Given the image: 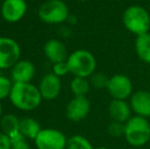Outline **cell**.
Masks as SVG:
<instances>
[{
	"mask_svg": "<svg viewBox=\"0 0 150 149\" xmlns=\"http://www.w3.org/2000/svg\"><path fill=\"white\" fill-rule=\"evenodd\" d=\"M8 98L14 107L24 112L36 109L43 99L39 88L32 83H13Z\"/></svg>",
	"mask_w": 150,
	"mask_h": 149,
	"instance_id": "6da1fadb",
	"label": "cell"
},
{
	"mask_svg": "<svg viewBox=\"0 0 150 149\" xmlns=\"http://www.w3.org/2000/svg\"><path fill=\"white\" fill-rule=\"evenodd\" d=\"M122 24L125 28L136 36L149 33L150 12L141 5H131L122 13Z\"/></svg>",
	"mask_w": 150,
	"mask_h": 149,
	"instance_id": "7a4b0ae2",
	"label": "cell"
},
{
	"mask_svg": "<svg viewBox=\"0 0 150 149\" xmlns=\"http://www.w3.org/2000/svg\"><path fill=\"white\" fill-rule=\"evenodd\" d=\"M125 139L133 147H141L150 141V123L145 117L133 115L125 124Z\"/></svg>",
	"mask_w": 150,
	"mask_h": 149,
	"instance_id": "3957f363",
	"label": "cell"
},
{
	"mask_svg": "<svg viewBox=\"0 0 150 149\" xmlns=\"http://www.w3.org/2000/svg\"><path fill=\"white\" fill-rule=\"evenodd\" d=\"M69 73L74 77L90 78L96 70V59L90 51L78 49L71 52L67 59Z\"/></svg>",
	"mask_w": 150,
	"mask_h": 149,
	"instance_id": "277c9868",
	"label": "cell"
},
{
	"mask_svg": "<svg viewBox=\"0 0 150 149\" xmlns=\"http://www.w3.org/2000/svg\"><path fill=\"white\" fill-rule=\"evenodd\" d=\"M38 16L42 22L55 25L67 22L71 14L69 7L62 0H47L39 7Z\"/></svg>",
	"mask_w": 150,
	"mask_h": 149,
	"instance_id": "5b68a950",
	"label": "cell"
},
{
	"mask_svg": "<svg viewBox=\"0 0 150 149\" xmlns=\"http://www.w3.org/2000/svg\"><path fill=\"white\" fill-rule=\"evenodd\" d=\"M34 143L37 149H65L67 139L65 135L57 129H41Z\"/></svg>",
	"mask_w": 150,
	"mask_h": 149,
	"instance_id": "8992f818",
	"label": "cell"
},
{
	"mask_svg": "<svg viewBox=\"0 0 150 149\" xmlns=\"http://www.w3.org/2000/svg\"><path fill=\"white\" fill-rule=\"evenodd\" d=\"M21 47L9 37H0V70L11 68L20 60Z\"/></svg>",
	"mask_w": 150,
	"mask_h": 149,
	"instance_id": "52a82bcc",
	"label": "cell"
},
{
	"mask_svg": "<svg viewBox=\"0 0 150 149\" xmlns=\"http://www.w3.org/2000/svg\"><path fill=\"white\" fill-rule=\"evenodd\" d=\"M106 90L112 99L126 100L133 94V83L128 76L117 74L109 78Z\"/></svg>",
	"mask_w": 150,
	"mask_h": 149,
	"instance_id": "ba28073f",
	"label": "cell"
},
{
	"mask_svg": "<svg viewBox=\"0 0 150 149\" xmlns=\"http://www.w3.org/2000/svg\"><path fill=\"white\" fill-rule=\"evenodd\" d=\"M90 109L91 103L86 96H75L67 103L65 115L69 121L78 123L88 117Z\"/></svg>",
	"mask_w": 150,
	"mask_h": 149,
	"instance_id": "9c48e42d",
	"label": "cell"
},
{
	"mask_svg": "<svg viewBox=\"0 0 150 149\" xmlns=\"http://www.w3.org/2000/svg\"><path fill=\"white\" fill-rule=\"evenodd\" d=\"M0 12L3 20L7 23H16L26 14L27 3L25 0H4Z\"/></svg>",
	"mask_w": 150,
	"mask_h": 149,
	"instance_id": "30bf717a",
	"label": "cell"
},
{
	"mask_svg": "<svg viewBox=\"0 0 150 149\" xmlns=\"http://www.w3.org/2000/svg\"><path fill=\"white\" fill-rule=\"evenodd\" d=\"M39 91L41 96L45 100H54L58 97L61 90L60 78L53 73L46 74L41 79L39 85Z\"/></svg>",
	"mask_w": 150,
	"mask_h": 149,
	"instance_id": "8fae6325",
	"label": "cell"
},
{
	"mask_svg": "<svg viewBox=\"0 0 150 149\" xmlns=\"http://www.w3.org/2000/svg\"><path fill=\"white\" fill-rule=\"evenodd\" d=\"M130 105L136 115L148 119L150 117V92L146 90L134 92L131 96Z\"/></svg>",
	"mask_w": 150,
	"mask_h": 149,
	"instance_id": "7c38bea8",
	"label": "cell"
},
{
	"mask_svg": "<svg viewBox=\"0 0 150 149\" xmlns=\"http://www.w3.org/2000/svg\"><path fill=\"white\" fill-rule=\"evenodd\" d=\"M36 74V68L30 60H18L11 68V80L13 83H31Z\"/></svg>",
	"mask_w": 150,
	"mask_h": 149,
	"instance_id": "4fadbf2b",
	"label": "cell"
},
{
	"mask_svg": "<svg viewBox=\"0 0 150 149\" xmlns=\"http://www.w3.org/2000/svg\"><path fill=\"white\" fill-rule=\"evenodd\" d=\"M43 51L46 57L53 64L61 61H67L69 57L65 45L61 41L56 39L48 40L44 45Z\"/></svg>",
	"mask_w": 150,
	"mask_h": 149,
	"instance_id": "5bb4252c",
	"label": "cell"
},
{
	"mask_svg": "<svg viewBox=\"0 0 150 149\" xmlns=\"http://www.w3.org/2000/svg\"><path fill=\"white\" fill-rule=\"evenodd\" d=\"M132 108L126 100L112 99L108 105V113L115 121L126 124L132 117Z\"/></svg>",
	"mask_w": 150,
	"mask_h": 149,
	"instance_id": "9a60e30c",
	"label": "cell"
},
{
	"mask_svg": "<svg viewBox=\"0 0 150 149\" xmlns=\"http://www.w3.org/2000/svg\"><path fill=\"white\" fill-rule=\"evenodd\" d=\"M135 50L138 58L141 61L150 64V34L137 36L135 40Z\"/></svg>",
	"mask_w": 150,
	"mask_h": 149,
	"instance_id": "2e32d148",
	"label": "cell"
},
{
	"mask_svg": "<svg viewBox=\"0 0 150 149\" xmlns=\"http://www.w3.org/2000/svg\"><path fill=\"white\" fill-rule=\"evenodd\" d=\"M41 131L40 124L32 117H24L20 121V133L27 139L35 140Z\"/></svg>",
	"mask_w": 150,
	"mask_h": 149,
	"instance_id": "e0dca14e",
	"label": "cell"
},
{
	"mask_svg": "<svg viewBox=\"0 0 150 149\" xmlns=\"http://www.w3.org/2000/svg\"><path fill=\"white\" fill-rule=\"evenodd\" d=\"M20 121L21 119L12 113L3 114L0 119V127L2 130L1 132H3L9 137H12L16 134L20 133Z\"/></svg>",
	"mask_w": 150,
	"mask_h": 149,
	"instance_id": "ac0fdd59",
	"label": "cell"
},
{
	"mask_svg": "<svg viewBox=\"0 0 150 149\" xmlns=\"http://www.w3.org/2000/svg\"><path fill=\"white\" fill-rule=\"evenodd\" d=\"M90 87L88 78L74 77L71 82V90L75 96H86L89 93Z\"/></svg>",
	"mask_w": 150,
	"mask_h": 149,
	"instance_id": "d6986e66",
	"label": "cell"
},
{
	"mask_svg": "<svg viewBox=\"0 0 150 149\" xmlns=\"http://www.w3.org/2000/svg\"><path fill=\"white\" fill-rule=\"evenodd\" d=\"M65 149H95L92 143L82 135H74L67 139Z\"/></svg>",
	"mask_w": 150,
	"mask_h": 149,
	"instance_id": "ffe728a7",
	"label": "cell"
},
{
	"mask_svg": "<svg viewBox=\"0 0 150 149\" xmlns=\"http://www.w3.org/2000/svg\"><path fill=\"white\" fill-rule=\"evenodd\" d=\"M108 81H109V78L104 73H101V72H95L89 78L91 87H93L94 89L97 90L106 89L107 85H108Z\"/></svg>",
	"mask_w": 150,
	"mask_h": 149,
	"instance_id": "44dd1931",
	"label": "cell"
},
{
	"mask_svg": "<svg viewBox=\"0 0 150 149\" xmlns=\"http://www.w3.org/2000/svg\"><path fill=\"white\" fill-rule=\"evenodd\" d=\"M10 141H11V149H31L28 139L21 133L10 137Z\"/></svg>",
	"mask_w": 150,
	"mask_h": 149,
	"instance_id": "7402d4cb",
	"label": "cell"
},
{
	"mask_svg": "<svg viewBox=\"0 0 150 149\" xmlns=\"http://www.w3.org/2000/svg\"><path fill=\"white\" fill-rule=\"evenodd\" d=\"M107 132L113 138H120L125 135V124L112 121L107 127Z\"/></svg>",
	"mask_w": 150,
	"mask_h": 149,
	"instance_id": "603a6c76",
	"label": "cell"
},
{
	"mask_svg": "<svg viewBox=\"0 0 150 149\" xmlns=\"http://www.w3.org/2000/svg\"><path fill=\"white\" fill-rule=\"evenodd\" d=\"M12 85L13 83H11L8 78L0 76V101L5 99L6 97H9Z\"/></svg>",
	"mask_w": 150,
	"mask_h": 149,
	"instance_id": "cb8c5ba5",
	"label": "cell"
},
{
	"mask_svg": "<svg viewBox=\"0 0 150 149\" xmlns=\"http://www.w3.org/2000/svg\"><path fill=\"white\" fill-rule=\"evenodd\" d=\"M52 73L59 78L67 75L69 73V66H67V62L61 61V62H57V64H54L53 66H52Z\"/></svg>",
	"mask_w": 150,
	"mask_h": 149,
	"instance_id": "d4e9b609",
	"label": "cell"
},
{
	"mask_svg": "<svg viewBox=\"0 0 150 149\" xmlns=\"http://www.w3.org/2000/svg\"><path fill=\"white\" fill-rule=\"evenodd\" d=\"M0 149H11L10 137L3 132H0Z\"/></svg>",
	"mask_w": 150,
	"mask_h": 149,
	"instance_id": "484cf974",
	"label": "cell"
},
{
	"mask_svg": "<svg viewBox=\"0 0 150 149\" xmlns=\"http://www.w3.org/2000/svg\"><path fill=\"white\" fill-rule=\"evenodd\" d=\"M2 110H3V108H2L1 101H0V119H1V117H2Z\"/></svg>",
	"mask_w": 150,
	"mask_h": 149,
	"instance_id": "4316f807",
	"label": "cell"
},
{
	"mask_svg": "<svg viewBox=\"0 0 150 149\" xmlns=\"http://www.w3.org/2000/svg\"><path fill=\"white\" fill-rule=\"evenodd\" d=\"M95 149H108V148L104 147V146H100V147H97V148H95Z\"/></svg>",
	"mask_w": 150,
	"mask_h": 149,
	"instance_id": "83f0119b",
	"label": "cell"
},
{
	"mask_svg": "<svg viewBox=\"0 0 150 149\" xmlns=\"http://www.w3.org/2000/svg\"><path fill=\"white\" fill-rule=\"evenodd\" d=\"M80 1H88V0H80Z\"/></svg>",
	"mask_w": 150,
	"mask_h": 149,
	"instance_id": "f1b7e54d",
	"label": "cell"
}]
</instances>
